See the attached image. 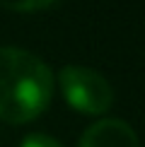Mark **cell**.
<instances>
[{"label": "cell", "mask_w": 145, "mask_h": 147, "mask_svg": "<svg viewBox=\"0 0 145 147\" xmlns=\"http://www.w3.org/2000/svg\"><path fill=\"white\" fill-rule=\"evenodd\" d=\"M53 94L48 65L22 48H0V118L27 123L46 111Z\"/></svg>", "instance_id": "6da1fadb"}, {"label": "cell", "mask_w": 145, "mask_h": 147, "mask_svg": "<svg viewBox=\"0 0 145 147\" xmlns=\"http://www.w3.org/2000/svg\"><path fill=\"white\" fill-rule=\"evenodd\" d=\"M60 89L72 109L89 116L106 113L114 104V89L104 75L80 65H65L60 70Z\"/></svg>", "instance_id": "7a4b0ae2"}, {"label": "cell", "mask_w": 145, "mask_h": 147, "mask_svg": "<svg viewBox=\"0 0 145 147\" xmlns=\"http://www.w3.org/2000/svg\"><path fill=\"white\" fill-rule=\"evenodd\" d=\"M77 147H140V142L126 121L102 118L85 130Z\"/></svg>", "instance_id": "3957f363"}, {"label": "cell", "mask_w": 145, "mask_h": 147, "mask_svg": "<svg viewBox=\"0 0 145 147\" xmlns=\"http://www.w3.org/2000/svg\"><path fill=\"white\" fill-rule=\"evenodd\" d=\"M56 0H0V5L17 12H34V10H44L48 5H53Z\"/></svg>", "instance_id": "277c9868"}, {"label": "cell", "mask_w": 145, "mask_h": 147, "mask_svg": "<svg viewBox=\"0 0 145 147\" xmlns=\"http://www.w3.org/2000/svg\"><path fill=\"white\" fill-rule=\"evenodd\" d=\"M22 147H63V145H60V142H56L53 138L44 135V133H32V135H27V138H24Z\"/></svg>", "instance_id": "5b68a950"}]
</instances>
